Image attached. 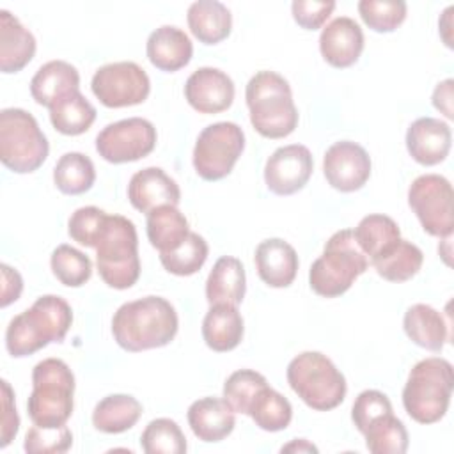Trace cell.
<instances>
[{
	"label": "cell",
	"mask_w": 454,
	"mask_h": 454,
	"mask_svg": "<svg viewBox=\"0 0 454 454\" xmlns=\"http://www.w3.org/2000/svg\"><path fill=\"white\" fill-rule=\"evenodd\" d=\"M179 328L174 305L161 296H144L122 303L112 317L115 342L131 353L170 344Z\"/></svg>",
	"instance_id": "6da1fadb"
},
{
	"label": "cell",
	"mask_w": 454,
	"mask_h": 454,
	"mask_svg": "<svg viewBox=\"0 0 454 454\" xmlns=\"http://www.w3.org/2000/svg\"><path fill=\"white\" fill-rule=\"evenodd\" d=\"M71 323L73 310L69 303L57 294H43L30 309L9 321L5 348L14 358L34 355L50 342H62Z\"/></svg>",
	"instance_id": "7a4b0ae2"
},
{
	"label": "cell",
	"mask_w": 454,
	"mask_h": 454,
	"mask_svg": "<svg viewBox=\"0 0 454 454\" xmlns=\"http://www.w3.org/2000/svg\"><path fill=\"white\" fill-rule=\"evenodd\" d=\"M254 129L266 138H284L298 126V110L289 82L275 71L255 73L245 89Z\"/></svg>",
	"instance_id": "3957f363"
},
{
	"label": "cell",
	"mask_w": 454,
	"mask_h": 454,
	"mask_svg": "<svg viewBox=\"0 0 454 454\" xmlns=\"http://www.w3.org/2000/svg\"><path fill=\"white\" fill-rule=\"evenodd\" d=\"M454 372L449 360L431 356L417 362L403 388L404 411L419 424H434L449 410Z\"/></svg>",
	"instance_id": "277c9868"
},
{
	"label": "cell",
	"mask_w": 454,
	"mask_h": 454,
	"mask_svg": "<svg viewBox=\"0 0 454 454\" xmlns=\"http://www.w3.org/2000/svg\"><path fill=\"white\" fill-rule=\"evenodd\" d=\"M74 374L60 358H44L32 369L28 417L41 427L64 426L73 413Z\"/></svg>",
	"instance_id": "5b68a950"
},
{
	"label": "cell",
	"mask_w": 454,
	"mask_h": 454,
	"mask_svg": "<svg viewBox=\"0 0 454 454\" xmlns=\"http://www.w3.org/2000/svg\"><path fill=\"white\" fill-rule=\"evenodd\" d=\"M367 268L369 259L358 247L353 229H342L330 236L323 254L312 262L309 284L316 294L335 298L344 294Z\"/></svg>",
	"instance_id": "8992f818"
},
{
	"label": "cell",
	"mask_w": 454,
	"mask_h": 454,
	"mask_svg": "<svg viewBox=\"0 0 454 454\" xmlns=\"http://www.w3.org/2000/svg\"><path fill=\"white\" fill-rule=\"evenodd\" d=\"M293 392L312 410L328 411L346 397V378L335 364L319 351L296 355L286 371Z\"/></svg>",
	"instance_id": "52a82bcc"
},
{
	"label": "cell",
	"mask_w": 454,
	"mask_h": 454,
	"mask_svg": "<svg viewBox=\"0 0 454 454\" xmlns=\"http://www.w3.org/2000/svg\"><path fill=\"white\" fill-rule=\"evenodd\" d=\"M96 264L103 282L114 289H128L138 280V236L129 218L108 215L96 245Z\"/></svg>",
	"instance_id": "ba28073f"
},
{
	"label": "cell",
	"mask_w": 454,
	"mask_h": 454,
	"mask_svg": "<svg viewBox=\"0 0 454 454\" xmlns=\"http://www.w3.org/2000/svg\"><path fill=\"white\" fill-rule=\"evenodd\" d=\"M48 138L35 117L23 108H4L0 112V160L16 172L37 170L48 158Z\"/></svg>",
	"instance_id": "9c48e42d"
},
{
	"label": "cell",
	"mask_w": 454,
	"mask_h": 454,
	"mask_svg": "<svg viewBox=\"0 0 454 454\" xmlns=\"http://www.w3.org/2000/svg\"><path fill=\"white\" fill-rule=\"evenodd\" d=\"M245 149V133L236 122L206 126L193 147V168L204 181H220L231 174Z\"/></svg>",
	"instance_id": "30bf717a"
},
{
	"label": "cell",
	"mask_w": 454,
	"mask_h": 454,
	"mask_svg": "<svg viewBox=\"0 0 454 454\" xmlns=\"http://www.w3.org/2000/svg\"><path fill=\"white\" fill-rule=\"evenodd\" d=\"M452 184L440 174L419 176L408 188V204L429 236H452Z\"/></svg>",
	"instance_id": "8fae6325"
},
{
	"label": "cell",
	"mask_w": 454,
	"mask_h": 454,
	"mask_svg": "<svg viewBox=\"0 0 454 454\" xmlns=\"http://www.w3.org/2000/svg\"><path fill=\"white\" fill-rule=\"evenodd\" d=\"M156 128L142 117L106 124L96 137V151L108 163H128L145 158L156 145Z\"/></svg>",
	"instance_id": "7c38bea8"
},
{
	"label": "cell",
	"mask_w": 454,
	"mask_h": 454,
	"mask_svg": "<svg viewBox=\"0 0 454 454\" xmlns=\"http://www.w3.org/2000/svg\"><path fill=\"white\" fill-rule=\"evenodd\" d=\"M90 89L106 108H122L144 103L151 92V82L138 64L122 60L101 66L92 76Z\"/></svg>",
	"instance_id": "4fadbf2b"
},
{
	"label": "cell",
	"mask_w": 454,
	"mask_h": 454,
	"mask_svg": "<svg viewBox=\"0 0 454 454\" xmlns=\"http://www.w3.org/2000/svg\"><path fill=\"white\" fill-rule=\"evenodd\" d=\"M312 170L314 160L305 145H284L266 160L264 183L275 195H293L309 183Z\"/></svg>",
	"instance_id": "5bb4252c"
},
{
	"label": "cell",
	"mask_w": 454,
	"mask_h": 454,
	"mask_svg": "<svg viewBox=\"0 0 454 454\" xmlns=\"http://www.w3.org/2000/svg\"><path fill=\"white\" fill-rule=\"evenodd\" d=\"M323 172L332 188L344 193L356 192L371 177V156L360 144L340 140L326 149Z\"/></svg>",
	"instance_id": "9a60e30c"
},
{
	"label": "cell",
	"mask_w": 454,
	"mask_h": 454,
	"mask_svg": "<svg viewBox=\"0 0 454 454\" xmlns=\"http://www.w3.org/2000/svg\"><path fill=\"white\" fill-rule=\"evenodd\" d=\"M234 82L227 73L216 67H199L184 83L188 105L200 114H220L234 101Z\"/></svg>",
	"instance_id": "2e32d148"
},
{
	"label": "cell",
	"mask_w": 454,
	"mask_h": 454,
	"mask_svg": "<svg viewBox=\"0 0 454 454\" xmlns=\"http://www.w3.org/2000/svg\"><path fill=\"white\" fill-rule=\"evenodd\" d=\"M128 199L135 209L147 215L160 206H177L181 200V190L163 168L147 167L131 176Z\"/></svg>",
	"instance_id": "e0dca14e"
},
{
	"label": "cell",
	"mask_w": 454,
	"mask_h": 454,
	"mask_svg": "<svg viewBox=\"0 0 454 454\" xmlns=\"http://www.w3.org/2000/svg\"><path fill=\"white\" fill-rule=\"evenodd\" d=\"M364 50V32L360 25L348 16L332 20L319 35V51L323 59L339 69L353 66Z\"/></svg>",
	"instance_id": "ac0fdd59"
},
{
	"label": "cell",
	"mask_w": 454,
	"mask_h": 454,
	"mask_svg": "<svg viewBox=\"0 0 454 454\" xmlns=\"http://www.w3.org/2000/svg\"><path fill=\"white\" fill-rule=\"evenodd\" d=\"M452 133L447 122L434 117H419L406 131V149L410 156L424 165H438L450 151Z\"/></svg>",
	"instance_id": "d6986e66"
},
{
	"label": "cell",
	"mask_w": 454,
	"mask_h": 454,
	"mask_svg": "<svg viewBox=\"0 0 454 454\" xmlns=\"http://www.w3.org/2000/svg\"><path fill=\"white\" fill-rule=\"evenodd\" d=\"M255 268L259 278L270 287H287L298 271L296 250L280 238H270L255 248Z\"/></svg>",
	"instance_id": "ffe728a7"
},
{
	"label": "cell",
	"mask_w": 454,
	"mask_h": 454,
	"mask_svg": "<svg viewBox=\"0 0 454 454\" xmlns=\"http://www.w3.org/2000/svg\"><path fill=\"white\" fill-rule=\"evenodd\" d=\"M186 419L192 433L207 443L222 442L236 426L232 408L220 397H202L193 401L188 408Z\"/></svg>",
	"instance_id": "44dd1931"
},
{
	"label": "cell",
	"mask_w": 454,
	"mask_h": 454,
	"mask_svg": "<svg viewBox=\"0 0 454 454\" xmlns=\"http://www.w3.org/2000/svg\"><path fill=\"white\" fill-rule=\"evenodd\" d=\"M145 53L156 69L174 73L188 66L193 55V44L184 30L174 25H163L149 34Z\"/></svg>",
	"instance_id": "7402d4cb"
},
{
	"label": "cell",
	"mask_w": 454,
	"mask_h": 454,
	"mask_svg": "<svg viewBox=\"0 0 454 454\" xmlns=\"http://www.w3.org/2000/svg\"><path fill=\"white\" fill-rule=\"evenodd\" d=\"M80 90V74L66 60H50L43 64L30 80V94L41 106L50 108L64 96Z\"/></svg>",
	"instance_id": "603a6c76"
},
{
	"label": "cell",
	"mask_w": 454,
	"mask_h": 454,
	"mask_svg": "<svg viewBox=\"0 0 454 454\" xmlns=\"http://www.w3.org/2000/svg\"><path fill=\"white\" fill-rule=\"evenodd\" d=\"M35 53V37L9 11H0V69L2 73L21 71Z\"/></svg>",
	"instance_id": "cb8c5ba5"
},
{
	"label": "cell",
	"mask_w": 454,
	"mask_h": 454,
	"mask_svg": "<svg viewBox=\"0 0 454 454\" xmlns=\"http://www.w3.org/2000/svg\"><path fill=\"white\" fill-rule=\"evenodd\" d=\"M247 277L239 259L232 255L220 257L206 280V300L209 305H239L245 298Z\"/></svg>",
	"instance_id": "d4e9b609"
},
{
	"label": "cell",
	"mask_w": 454,
	"mask_h": 454,
	"mask_svg": "<svg viewBox=\"0 0 454 454\" xmlns=\"http://www.w3.org/2000/svg\"><path fill=\"white\" fill-rule=\"evenodd\" d=\"M243 317L236 305H211L202 321V339L216 353L234 349L243 339Z\"/></svg>",
	"instance_id": "484cf974"
},
{
	"label": "cell",
	"mask_w": 454,
	"mask_h": 454,
	"mask_svg": "<svg viewBox=\"0 0 454 454\" xmlns=\"http://www.w3.org/2000/svg\"><path fill=\"white\" fill-rule=\"evenodd\" d=\"M403 328L411 342L427 351H442L449 339L443 316L426 303H415L404 312Z\"/></svg>",
	"instance_id": "4316f807"
},
{
	"label": "cell",
	"mask_w": 454,
	"mask_h": 454,
	"mask_svg": "<svg viewBox=\"0 0 454 454\" xmlns=\"http://www.w3.org/2000/svg\"><path fill=\"white\" fill-rule=\"evenodd\" d=\"M192 34L204 44H216L229 37L232 28V14L218 0H197L188 7L186 14Z\"/></svg>",
	"instance_id": "83f0119b"
},
{
	"label": "cell",
	"mask_w": 454,
	"mask_h": 454,
	"mask_svg": "<svg viewBox=\"0 0 454 454\" xmlns=\"http://www.w3.org/2000/svg\"><path fill=\"white\" fill-rule=\"evenodd\" d=\"M145 232L149 243L165 254L181 247L190 234V225L177 206H160L147 213Z\"/></svg>",
	"instance_id": "f1b7e54d"
},
{
	"label": "cell",
	"mask_w": 454,
	"mask_h": 454,
	"mask_svg": "<svg viewBox=\"0 0 454 454\" xmlns=\"http://www.w3.org/2000/svg\"><path fill=\"white\" fill-rule=\"evenodd\" d=\"M142 415V404L129 394H110L92 411V426L106 434H119L131 429Z\"/></svg>",
	"instance_id": "f546056e"
},
{
	"label": "cell",
	"mask_w": 454,
	"mask_h": 454,
	"mask_svg": "<svg viewBox=\"0 0 454 454\" xmlns=\"http://www.w3.org/2000/svg\"><path fill=\"white\" fill-rule=\"evenodd\" d=\"M422 262V250L403 238H399L385 254L371 261V264L374 266L376 273L381 278L397 284L413 278L420 271Z\"/></svg>",
	"instance_id": "4dcf8cb0"
},
{
	"label": "cell",
	"mask_w": 454,
	"mask_h": 454,
	"mask_svg": "<svg viewBox=\"0 0 454 454\" xmlns=\"http://www.w3.org/2000/svg\"><path fill=\"white\" fill-rule=\"evenodd\" d=\"M48 110H50L51 126L59 133L69 135V137L85 133L96 121V108L89 103V99L80 90H74L64 96Z\"/></svg>",
	"instance_id": "1f68e13d"
},
{
	"label": "cell",
	"mask_w": 454,
	"mask_h": 454,
	"mask_svg": "<svg viewBox=\"0 0 454 454\" xmlns=\"http://www.w3.org/2000/svg\"><path fill=\"white\" fill-rule=\"evenodd\" d=\"M353 234L369 262L385 254L401 238L399 225L390 216L378 213L364 216Z\"/></svg>",
	"instance_id": "d6a6232c"
},
{
	"label": "cell",
	"mask_w": 454,
	"mask_h": 454,
	"mask_svg": "<svg viewBox=\"0 0 454 454\" xmlns=\"http://www.w3.org/2000/svg\"><path fill=\"white\" fill-rule=\"evenodd\" d=\"M96 181L94 163L83 153H66L53 168V183L66 195H82L92 188Z\"/></svg>",
	"instance_id": "836d02e7"
},
{
	"label": "cell",
	"mask_w": 454,
	"mask_h": 454,
	"mask_svg": "<svg viewBox=\"0 0 454 454\" xmlns=\"http://www.w3.org/2000/svg\"><path fill=\"white\" fill-rule=\"evenodd\" d=\"M362 434L372 454H404L408 450V431L394 413L378 417Z\"/></svg>",
	"instance_id": "e575fe53"
},
{
	"label": "cell",
	"mask_w": 454,
	"mask_h": 454,
	"mask_svg": "<svg viewBox=\"0 0 454 454\" xmlns=\"http://www.w3.org/2000/svg\"><path fill=\"white\" fill-rule=\"evenodd\" d=\"M248 417L255 422L262 431L277 433L286 429L293 419L291 403L270 385L264 387L250 406Z\"/></svg>",
	"instance_id": "d590c367"
},
{
	"label": "cell",
	"mask_w": 454,
	"mask_h": 454,
	"mask_svg": "<svg viewBox=\"0 0 454 454\" xmlns=\"http://www.w3.org/2000/svg\"><path fill=\"white\" fill-rule=\"evenodd\" d=\"M207 252L209 248L206 239L197 232L190 231V234L186 236V239L181 243L179 248L160 254V262L172 275L190 277L204 266L207 259Z\"/></svg>",
	"instance_id": "8d00e7d4"
},
{
	"label": "cell",
	"mask_w": 454,
	"mask_h": 454,
	"mask_svg": "<svg viewBox=\"0 0 454 454\" xmlns=\"http://www.w3.org/2000/svg\"><path fill=\"white\" fill-rule=\"evenodd\" d=\"M140 445L145 454H183L186 452V438L172 419L151 420L140 436Z\"/></svg>",
	"instance_id": "74e56055"
},
{
	"label": "cell",
	"mask_w": 454,
	"mask_h": 454,
	"mask_svg": "<svg viewBox=\"0 0 454 454\" xmlns=\"http://www.w3.org/2000/svg\"><path fill=\"white\" fill-rule=\"evenodd\" d=\"M264 387H268V381L261 372L252 369L234 371L223 383V401L234 413L248 415L250 406Z\"/></svg>",
	"instance_id": "f35d334b"
},
{
	"label": "cell",
	"mask_w": 454,
	"mask_h": 454,
	"mask_svg": "<svg viewBox=\"0 0 454 454\" xmlns=\"http://www.w3.org/2000/svg\"><path fill=\"white\" fill-rule=\"evenodd\" d=\"M50 266L57 280L67 287H80L92 275V262L89 255L66 243L59 245L51 252Z\"/></svg>",
	"instance_id": "ab89813d"
},
{
	"label": "cell",
	"mask_w": 454,
	"mask_h": 454,
	"mask_svg": "<svg viewBox=\"0 0 454 454\" xmlns=\"http://www.w3.org/2000/svg\"><path fill=\"white\" fill-rule=\"evenodd\" d=\"M406 2L403 0H360L358 14L374 32H394L406 18Z\"/></svg>",
	"instance_id": "60d3db41"
},
{
	"label": "cell",
	"mask_w": 454,
	"mask_h": 454,
	"mask_svg": "<svg viewBox=\"0 0 454 454\" xmlns=\"http://www.w3.org/2000/svg\"><path fill=\"white\" fill-rule=\"evenodd\" d=\"M106 218H108V213H105L96 206L78 207L69 216L67 234L71 236L73 241L89 248H96L98 239L106 225Z\"/></svg>",
	"instance_id": "b9f144b4"
},
{
	"label": "cell",
	"mask_w": 454,
	"mask_h": 454,
	"mask_svg": "<svg viewBox=\"0 0 454 454\" xmlns=\"http://www.w3.org/2000/svg\"><path fill=\"white\" fill-rule=\"evenodd\" d=\"M73 445V433L64 424L59 427H41L34 424L23 442V449L28 454H62Z\"/></svg>",
	"instance_id": "7bdbcfd3"
},
{
	"label": "cell",
	"mask_w": 454,
	"mask_h": 454,
	"mask_svg": "<svg viewBox=\"0 0 454 454\" xmlns=\"http://www.w3.org/2000/svg\"><path fill=\"white\" fill-rule=\"evenodd\" d=\"M387 413H392L390 399L380 390H364L356 395V399L353 403L351 420H353L355 427L360 433H364L372 420H376L378 417H383Z\"/></svg>",
	"instance_id": "ee69618b"
},
{
	"label": "cell",
	"mask_w": 454,
	"mask_h": 454,
	"mask_svg": "<svg viewBox=\"0 0 454 454\" xmlns=\"http://www.w3.org/2000/svg\"><path fill=\"white\" fill-rule=\"evenodd\" d=\"M335 9V2H319V0H294L291 4V12L294 21L305 30L321 28L323 23L330 18Z\"/></svg>",
	"instance_id": "f6af8a7d"
},
{
	"label": "cell",
	"mask_w": 454,
	"mask_h": 454,
	"mask_svg": "<svg viewBox=\"0 0 454 454\" xmlns=\"http://www.w3.org/2000/svg\"><path fill=\"white\" fill-rule=\"evenodd\" d=\"M2 440H0V447H7L18 429H20V417L16 411V404H14V392L9 385L7 380H2Z\"/></svg>",
	"instance_id": "bcb514c9"
},
{
	"label": "cell",
	"mask_w": 454,
	"mask_h": 454,
	"mask_svg": "<svg viewBox=\"0 0 454 454\" xmlns=\"http://www.w3.org/2000/svg\"><path fill=\"white\" fill-rule=\"evenodd\" d=\"M2 271V300L0 305L7 307L12 301H16L23 291V278L21 275L11 268L9 264H0Z\"/></svg>",
	"instance_id": "7dc6e473"
},
{
	"label": "cell",
	"mask_w": 454,
	"mask_h": 454,
	"mask_svg": "<svg viewBox=\"0 0 454 454\" xmlns=\"http://www.w3.org/2000/svg\"><path fill=\"white\" fill-rule=\"evenodd\" d=\"M452 83L454 82L450 78H447V80L440 82L433 92L434 108L440 110L447 119L454 117V114H452Z\"/></svg>",
	"instance_id": "c3c4849f"
},
{
	"label": "cell",
	"mask_w": 454,
	"mask_h": 454,
	"mask_svg": "<svg viewBox=\"0 0 454 454\" xmlns=\"http://www.w3.org/2000/svg\"><path fill=\"white\" fill-rule=\"evenodd\" d=\"M282 452H317V447L309 443L305 438H296L280 449Z\"/></svg>",
	"instance_id": "681fc988"
}]
</instances>
